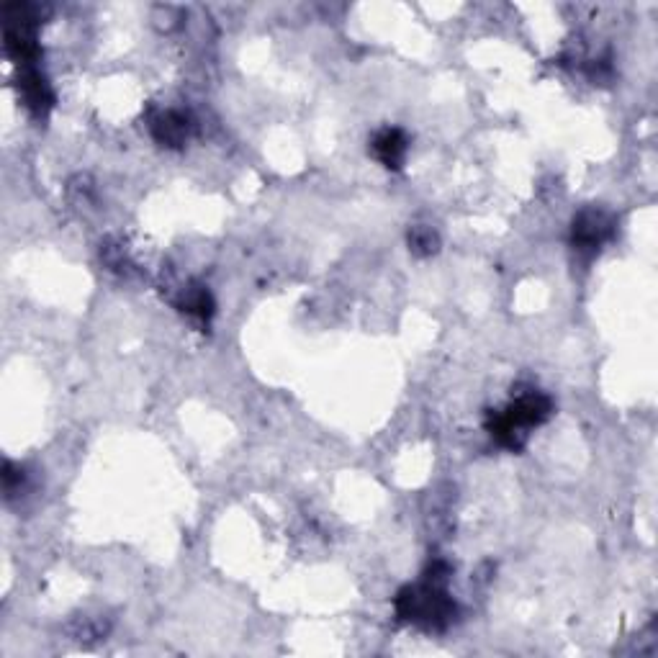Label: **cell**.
Here are the masks:
<instances>
[{"label":"cell","instance_id":"obj_1","mask_svg":"<svg viewBox=\"0 0 658 658\" xmlns=\"http://www.w3.org/2000/svg\"><path fill=\"white\" fill-rule=\"evenodd\" d=\"M553 414V401L540 391H527L517 396L507 409L491 412L486 430L502 448L520 450L527 440V430L543 425Z\"/></svg>","mask_w":658,"mask_h":658},{"label":"cell","instance_id":"obj_2","mask_svg":"<svg viewBox=\"0 0 658 658\" xmlns=\"http://www.w3.org/2000/svg\"><path fill=\"white\" fill-rule=\"evenodd\" d=\"M394 607L399 620L425 630H445L458 612L450 594L445 592V584H435L430 579L401 589L394 599Z\"/></svg>","mask_w":658,"mask_h":658},{"label":"cell","instance_id":"obj_3","mask_svg":"<svg viewBox=\"0 0 658 658\" xmlns=\"http://www.w3.org/2000/svg\"><path fill=\"white\" fill-rule=\"evenodd\" d=\"M615 232V219L605 209H584L574 216L571 242L579 252H597Z\"/></svg>","mask_w":658,"mask_h":658},{"label":"cell","instance_id":"obj_4","mask_svg":"<svg viewBox=\"0 0 658 658\" xmlns=\"http://www.w3.org/2000/svg\"><path fill=\"white\" fill-rule=\"evenodd\" d=\"M150 129H152V137H155L162 147L178 150V147H183V144L191 139L193 121L191 116L183 114V111L170 108V111H162V114H157L155 119H152Z\"/></svg>","mask_w":658,"mask_h":658},{"label":"cell","instance_id":"obj_5","mask_svg":"<svg viewBox=\"0 0 658 658\" xmlns=\"http://www.w3.org/2000/svg\"><path fill=\"white\" fill-rule=\"evenodd\" d=\"M371 150L383 168L399 170L401 165H404V160H407L409 139L407 134L401 132V129H396V126H386V129H381V132L373 137Z\"/></svg>","mask_w":658,"mask_h":658},{"label":"cell","instance_id":"obj_6","mask_svg":"<svg viewBox=\"0 0 658 658\" xmlns=\"http://www.w3.org/2000/svg\"><path fill=\"white\" fill-rule=\"evenodd\" d=\"M18 90H21L26 106H29L34 114H44L54 101L47 78H44L36 67H24L21 78H18Z\"/></svg>","mask_w":658,"mask_h":658},{"label":"cell","instance_id":"obj_7","mask_svg":"<svg viewBox=\"0 0 658 658\" xmlns=\"http://www.w3.org/2000/svg\"><path fill=\"white\" fill-rule=\"evenodd\" d=\"M180 312L191 314V317L198 319H209L214 314V296L206 286L201 283H191L188 288H183V294H180Z\"/></svg>","mask_w":658,"mask_h":658},{"label":"cell","instance_id":"obj_8","mask_svg":"<svg viewBox=\"0 0 658 658\" xmlns=\"http://www.w3.org/2000/svg\"><path fill=\"white\" fill-rule=\"evenodd\" d=\"M409 250L417 255V258H430V255H435L437 250H440V237H437V232L432 227H412V232H409Z\"/></svg>","mask_w":658,"mask_h":658}]
</instances>
